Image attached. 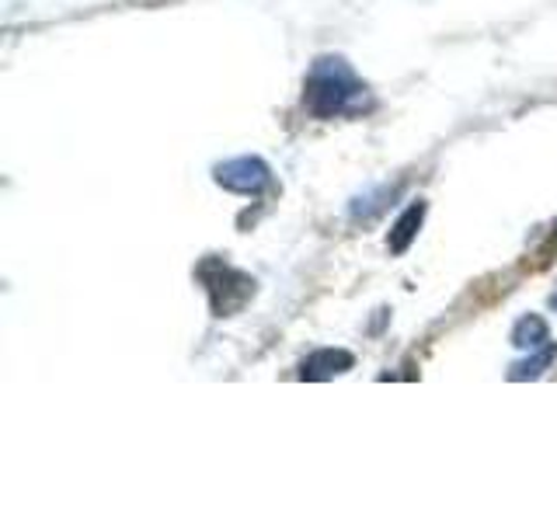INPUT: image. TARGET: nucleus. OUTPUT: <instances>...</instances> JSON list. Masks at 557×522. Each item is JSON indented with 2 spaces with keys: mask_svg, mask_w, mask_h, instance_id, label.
Returning <instances> with one entry per match:
<instances>
[{
  "mask_svg": "<svg viewBox=\"0 0 557 522\" xmlns=\"http://www.w3.org/2000/svg\"><path fill=\"white\" fill-rule=\"evenodd\" d=\"M199 283L209 293V307H213V318H234L244 307L251 303L255 296V278L248 272L234 269L231 261L223 258H206L196 269Z\"/></svg>",
  "mask_w": 557,
  "mask_h": 522,
  "instance_id": "f03ea898",
  "label": "nucleus"
},
{
  "mask_svg": "<svg viewBox=\"0 0 557 522\" xmlns=\"http://www.w3.org/2000/svg\"><path fill=\"white\" fill-rule=\"evenodd\" d=\"M213 182L237 196H258L261 188L272 185V167L261 157H234L213 167Z\"/></svg>",
  "mask_w": 557,
  "mask_h": 522,
  "instance_id": "7ed1b4c3",
  "label": "nucleus"
},
{
  "mask_svg": "<svg viewBox=\"0 0 557 522\" xmlns=\"http://www.w3.org/2000/svg\"><path fill=\"white\" fill-rule=\"evenodd\" d=\"M304 104L313 119L352 115L366 104V84L342 57H321L310 66L304 84Z\"/></svg>",
  "mask_w": 557,
  "mask_h": 522,
  "instance_id": "f257e3e1",
  "label": "nucleus"
},
{
  "mask_svg": "<svg viewBox=\"0 0 557 522\" xmlns=\"http://www.w3.org/2000/svg\"><path fill=\"white\" fill-rule=\"evenodd\" d=\"M512 345L522 348V352H533V348H544L550 345V327L544 318H536V313H530V318H522L516 327H512Z\"/></svg>",
  "mask_w": 557,
  "mask_h": 522,
  "instance_id": "423d86ee",
  "label": "nucleus"
},
{
  "mask_svg": "<svg viewBox=\"0 0 557 522\" xmlns=\"http://www.w3.org/2000/svg\"><path fill=\"white\" fill-rule=\"evenodd\" d=\"M550 307H554V310H557V293H554V296H550Z\"/></svg>",
  "mask_w": 557,
  "mask_h": 522,
  "instance_id": "6e6552de",
  "label": "nucleus"
},
{
  "mask_svg": "<svg viewBox=\"0 0 557 522\" xmlns=\"http://www.w3.org/2000/svg\"><path fill=\"white\" fill-rule=\"evenodd\" d=\"M356 365V356L352 352H345V348H318V352H310L300 365V376L304 380H313V383H321V380H335L342 373H348Z\"/></svg>",
  "mask_w": 557,
  "mask_h": 522,
  "instance_id": "20e7f679",
  "label": "nucleus"
},
{
  "mask_svg": "<svg viewBox=\"0 0 557 522\" xmlns=\"http://www.w3.org/2000/svg\"><path fill=\"white\" fill-rule=\"evenodd\" d=\"M554 362V345H544V348H533L530 359H522L516 362L512 370H509V380L522 383V380H536V376H544V370Z\"/></svg>",
  "mask_w": 557,
  "mask_h": 522,
  "instance_id": "0eeeda50",
  "label": "nucleus"
},
{
  "mask_svg": "<svg viewBox=\"0 0 557 522\" xmlns=\"http://www.w3.org/2000/svg\"><path fill=\"white\" fill-rule=\"evenodd\" d=\"M422 223H425V202H411L405 213L397 216V223L391 226L387 248L394 254H405L411 248V240L418 237V231H422Z\"/></svg>",
  "mask_w": 557,
  "mask_h": 522,
  "instance_id": "39448f33",
  "label": "nucleus"
}]
</instances>
